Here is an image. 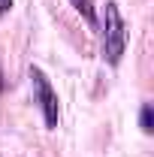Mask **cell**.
<instances>
[{
  "label": "cell",
  "instance_id": "5",
  "mask_svg": "<svg viewBox=\"0 0 154 157\" xmlns=\"http://www.w3.org/2000/svg\"><path fill=\"white\" fill-rule=\"evenodd\" d=\"M9 9H12V0H0V15L9 12Z\"/></svg>",
  "mask_w": 154,
  "mask_h": 157
},
{
  "label": "cell",
  "instance_id": "4",
  "mask_svg": "<svg viewBox=\"0 0 154 157\" xmlns=\"http://www.w3.org/2000/svg\"><path fill=\"white\" fill-rule=\"evenodd\" d=\"M142 130H145V133H151V130H154V127H151V106L142 109Z\"/></svg>",
  "mask_w": 154,
  "mask_h": 157
},
{
  "label": "cell",
  "instance_id": "3",
  "mask_svg": "<svg viewBox=\"0 0 154 157\" xmlns=\"http://www.w3.org/2000/svg\"><path fill=\"white\" fill-rule=\"evenodd\" d=\"M73 3V9H76L79 15L85 21H94V9H91V0H70Z\"/></svg>",
  "mask_w": 154,
  "mask_h": 157
},
{
  "label": "cell",
  "instance_id": "2",
  "mask_svg": "<svg viewBox=\"0 0 154 157\" xmlns=\"http://www.w3.org/2000/svg\"><path fill=\"white\" fill-rule=\"evenodd\" d=\"M30 78H33V94H37V103L42 109V118H45V127H58V118H60V109H58V94L52 88V82L45 78V73L39 67H30Z\"/></svg>",
  "mask_w": 154,
  "mask_h": 157
},
{
  "label": "cell",
  "instance_id": "1",
  "mask_svg": "<svg viewBox=\"0 0 154 157\" xmlns=\"http://www.w3.org/2000/svg\"><path fill=\"white\" fill-rule=\"evenodd\" d=\"M124 45H127V27H124V18H121V9H118V3H106V12H103V55L112 67L121 60Z\"/></svg>",
  "mask_w": 154,
  "mask_h": 157
}]
</instances>
